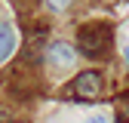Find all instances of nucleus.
Wrapping results in <instances>:
<instances>
[{
  "instance_id": "obj_6",
  "label": "nucleus",
  "mask_w": 129,
  "mask_h": 123,
  "mask_svg": "<svg viewBox=\"0 0 129 123\" xmlns=\"http://www.w3.org/2000/svg\"><path fill=\"white\" fill-rule=\"evenodd\" d=\"M123 61H126V68H129V46H123Z\"/></svg>"
},
{
  "instance_id": "obj_2",
  "label": "nucleus",
  "mask_w": 129,
  "mask_h": 123,
  "mask_svg": "<svg viewBox=\"0 0 129 123\" xmlns=\"http://www.w3.org/2000/svg\"><path fill=\"white\" fill-rule=\"evenodd\" d=\"M71 89H74V96H77V99H95V96L105 89V77H102V71L86 68V71H80V74L74 77Z\"/></svg>"
},
{
  "instance_id": "obj_8",
  "label": "nucleus",
  "mask_w": 129,
  "mask_h": 123,
  "mask_svg": "<svg viewBox=\"0 0 129 123\" xmlns=\"http://www.w3.org/2000/svg\"><path fill=\"white\" fill-rule=\"evenodd\" d=\"M0 123H6V111H0Z\"/></svg>"
},
{
  "instance_id": "obj_1",
  "label": "nucleus",
  "mask_w": 129,
  "mask_h": 123,
  "mask_svg": "<svg viewBox=\"0 0 129 123\" xmlns=\"http://www.w3.org/2000/svg\"><path fill=\"white\" fill-rule=\"evenodd\" d=\"M111 40H114V34L105 22H89L77 31V49L92 61H99L111 52Z\"/></svg>"
},
{
  "instance_id": "obj_7",
  "label": "nucleus",
  "mask_w": 129,
  "mask_h": 123,
  "mask_svg": "<svg viewBox=\"0 0 129 123\" xmlns=\"http://www.w3.org/2000/svg\"><path fill=\"white\" fill-rule=\"evenodd\" d=\"M86 123H105V117H99V114H95V117H89Z\"/></svg>"
},
{
  "instance_id": "obj_4",
  "label": "nucleus",
  "mask_w": 129,
  "mask_h": 123,
  "mask_svg": "<svg viewBox=\"0 0 129 123\" xmlns=\"http://www.w3.org/2000/svg\"><path fill=\"white\" fill-rule=\"evenodd\" d=\"M15 31H12V25H6V22H0V65L15 52Z\"/></svg>"
},
{
  "instance_id": "obj_5",
  "label": "nucleus",
  "mask_w": 129,
  "mask_h": 123,
  "mask_svg": "<svg viewBox=\"0 0 129 123\" xmlns=\"http://www.w3.org/2000/svg\"><path fill=\"white\" fill-rule=\"evenodd\" d=\"M46 6H49L52 12H64V9H71L74 6V0H43Z\"/></svg>"
},
{
  "instance_id": "obj_3",
  "label": "nucleus",
  "mask_w": 129,
  "mask_h": 123,
  "mask_svg": "<svg viewBox=\"0 0 129 123\" xmlns=\"http://www.w3.org/2000/svg\"><path fill=\"white\" fill-rule=\"evenodd\" d=\"M46 61H49L52 68H71L77 61V49L68 40H52L49 46H46Z\"/></svg>"
}]
</instances>
